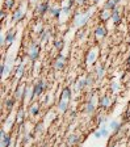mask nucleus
Returning a JSON list of instances; mask_svg holds the SVG:
<instances>
[{
    "instance_id": "nucleus-6",
    "label": "nucleus",
    "mask_w": 130,
    "mask_h": 147,
    "mask_svg": "<svg viewBox=\"0 0 130 147\" xmlns=\"http://www.w3.org/2000/svg\"><path fill=\"white\" fill-rule=\"evenodd\" d=\"M24 15H25V11H22V8H18L17 11H15V13H13V17H12V20H13L15 22H17V21H20L21 18L24 17Z\"/></svg>"
},
{
    "instance_id": "nucleus-21",
    "label": "nucleus",
    "mask_w": 130,
    "mask_h": 147,
    "mask_svg": "<svg viewBox=\"0 0 130 147\" xmlns=\"http://www.w3.org/2000/svg\"><path fill=\"white\" fill-rule=\"evenodd\" d=\"M95 58H96V54L93 51H91V53H89V55H88V59H87V61H88V62H93V61H95Z\"/></svg>"
},
{
    "instance_id": "nucleus-14",
    "label": "nucleus",
    "mask_w": 130,
    "mask_h": 147,
    "mask_svg": "<svg viewBox=\"0 0 130 147\" xmlns=\"http://www.w3.org/2000/svg\"><path fill=\"white\" fill-rule=\"evenodd\" d=\"M48 9H49V4L48 3H42L40 7H38V12L41 15H44L45 12H48Z\"/></svg>"
},
{
    "instance_id": "nucleus-27",
    "label": "nucleus",
    "mask_w": 130,
    "mask_h": 147,
    "mask_svg": "<svg viewBox=\"0 0 130 147\" xmlns=\"http://www.w3.org/2000/svg\"><path fill=\"white\" fill-rule=\"evenodd\" d=\"M127 62H130V58H129V59H127Z\"/></svg>"
},
{
    "instance_id": "nucleus-26",
    "label": "nucleus",
    "mask_w": 130,
    "mask_h": 147,
    "mask_svg": "<svg viewBox=\"0 0 130 147\" xmlns=\"http://www.w3.org/2000/svg\"><path fill=\"white\" fill-rule=\"evenodd\" d=\"M42 125H41V123H40V125H38V127H37V131H41V130H42Z\"/></svg>"
},
{
    "instance_id": "nucleus-1",
    "label": "nucleus",
    "mask_w": 130,
    "mask_h": 147,
    "mask_svg": "<svg viewBox=\"0 0 130 147\" xmlns=\"http://www.w3.org/2000/svg\"><path fill=\"white\" fill-rule=\"evenodd\" d=\"M70 97H71V92H70V89L69 88H65V89H63V92H62L61 101H59V110H61V112H65V110L67 109Z\"/></svg>"
},
{
    "instance_id": "nucleus-2",
    "label": "nucleus",
    "mask_w": 130,
    "mask_h": 147,
    "mask_svg": "<svg viewBox=\"0 0 130 147\" xmlns=\"http://www.w3.org/2000/svg\"><path fill=\"white\" fill-rule=\"evenodd\" d=\"M45 87H46V83L44 82H40L37 84H34V88H33V92H32V97H34L37 95H41L42 91L45 89Z\"/></svg>"
},
{
    "instance_id": "nucleus-19",
    "label": "nucleus",
    "mask_w": 130,
    "mask_h": 147,
    "mask_svg": "<svg viewBox=\"0 0 130 147\" xmlns=\"http://www.w3.org/2000/svg\"><path fill=\"white\" fill-rule=\"evenodd\" d=\"M51 13L54 15L57 18H59V13H61V9H59V8H51Z\"/></svg>"
},
{
    "instance_id": "nucleus-17",
    "label": "nucleus",
    "mask_w": 130,
    "mask_h": 147,
    "mask_svg": "<svg viewBox=\"0 0 130 147\" xmlns=\"http://www.w3.org/2000/svg\"><path fill=\"white\" fill-rule=\"evenodd\" d=\"M29 112H30V116H36V114L38 113V105H36V104L34 105H32Z\"/></svg>"
},
{
    "instance_id": "nucleus-7",
    "label": "nucleus",
    "mask_w": 130,
    "mask_h": 147,
    "mask_svg": "<svg viewBox=\"0 0 130 147\" xmlns=\"http://www.w3.org/2000/svg\"><path fill=\"white\" fill-rule=\"evenodd\" d=\"M9 142H11V138L8 135H5L4 131L1 130V147H8L9 146Z\"/></svg>"
},
{
    "instance_id": "nucleus-15",
    "label": "nucleus",
    "mask_w": 130,
    "mask_h": 147,
    "mask_svg": "<svg viewBox=\"0 0 130 147\" xmlns=\"http://www.w3.org/2000/svg\"><path fill=\"white\" fill-rule=\"evenodd\" d=\"M78 142H79L78 135H70V138H69V143L70 144H76Z\"/></svg>"
},
{
    "instance_id": "nucleus-24",
    "label": "nucleus",
    "mask_w": 130,
    "mask_h": 147,
    "mask_svg": "<svg viewBox=\"0 0 130 147\" xmlns=\"http://www.w3.org/2000/svg\"><path fill=\"white\" fill-rule=\"evenodd\" d=\"M5 5H7V8H11V5H12V0H7V1H5Z\"/></svg>"
},
{
    "instance_id": "nucleus-13",
    "label": "nucleus",
    "mask_w": 130,
    "mask_h": 147,
    "mask_svg": "<svg viewBox=\"0 0 130 147\" xmlns=\"http://www.w3.org/2000/svg\"><path fill=\"white\" fill-rule=\"evenodd\" d=\"M117 3H118V0H108L105 4V8H108V9H114Z\"/></svg>"
},
{
    "instance_id": "nucleus-22",
    "label": "nucleus",
    "mask_w": 130,
    "mask_h": 147,
    "mask_svg": "<svg viewBox=\"0 0 130 147\" xmlns=\"http://www.w3.org/2000/svg\"><path fill=\"white\" fill-rule=\"evenodd\" d=\"M54 46L58 49V50H61V49L63 47V42H62V41H57V42H54Z\"/></svg>"
},
{
    "instance_id": "nucleus-12",
    "label": "nucleus",
    "mask_w": 130,
    "mask_h": 147,
    "mask_svg": "<svg viewBox=\"0 0 130 147\" xmlns=\"http://www.w3.org/2000/svg\"><path fill=\"white\" fill-rule=\"evenodd\" d=\"M106 36V30L104 29V28H101V26H99L97 29H96V37H105Z\"/></svg>"
},
{
    "instance_id": "nucleus-23",
    "label": "nucleus",
    "mask_w": 130,
    "mask_h": 147,
    "mask_svg": "<svg viewBox=\"0 0 130 147\" xmlns=\"http://www.w3.org/2000/svg\"><path fill=\"white\" fill-rule=\"evenodd\" d=\"M22 72H24V66L21 65L20 67H18V69H17V78H20V76L22 75Z\"/></svg>"
},
{
    "instance_id": "nucleus-16",
    "label": "nucleus",
    "mask_w": 130,
    "mask_h": 147,
    "mask_svg": "<svg viewBox=\"0 0 130 147\" xmlns=\"http://www.w3.org/2000/svg\"><path fill=\"white\" fill-rule=\"evenodd\" d=\"M120 126H121V125H120L118 122H117V121H112V122H110V129L114 130V131L120 129Z\"/></svg>"
},
{
    "instance_id": "nucleus-8",
    "label": "nucleus",
    "mask_w": 130,
    "mask_h": 147,
    "mask_svg": "<svg viewBox=\"0 0 130 147\" xmlns=\"http://www.w3.org/2000/svg\"><path fill=\"white\" fill-rule=\"evenodd\" d=\"M15 34H16L15 30H11L9 33L7 34V37H5V45H7V46L12 44V41H13V38H15Z\"/></svg>"
},
{
    "instance_id": "nucleus-9",
    "label": "nucleus",
    "mask_w": 130,
    "mask_h": 147,
    "mask_svg": "<svg viewBox=\"0 0 130 147\" xmlns=\"http://www.w3.org/2000/svg\"><path fill=\"white\" fill-rule=\"evenodd\" d=\"M112 18H113V21H114V24H118L121 21V16H120V13H118L117 9H114L112 12Z\"/></svg>"
},
{
    "instance_id": "nucleus-20",
    "label": "nucleus",
    "mask_w": 130,
    "mask_h": 147,
    "mask_svg": "<svg viewBox=\"0 0 130 147\" xmlns=\"http://www.w3.org/2000/svg\"><path fill=\"white\" fill-rule=\"evenodd\" d=\"M100 133H101V135H103V137H105V135H108V127H105V126H101V127H100Z\"/></svg>"
},
{
    "instance_id": "nucleus-3",
    "label": "nucleus",
    "mask_w": 130,
    "mask_h": 147,
    "mask_svg": "<svg viewBox=\"0 0 130 147\" xmlns=\"http://www.w3.org/2000/svg\"><path fill=\"white\" fill-rule=\"evenodd\" d=\"M66 66V58L63 55H58V58L54 62V69L55 70H62Z\"/></svg>"
},
{
    "instance_id": "nucleus-25",
    "label": "nucleus",
    "mask_w": 130,
    "mask_h": 147,
    "mask_svg": "<svg viewBox=\"0 0 130 147\" xmlns=\"http://www.w3.org/2000/svg\"><path fill=\"white\" fill-rule=\"evenodd\" d=\"M95 137H96V138H101V137H103V135H101V133H100V130L95 133Z\"/></svg>"
},
{
    "instance_id": "nucleus-28",
    "label": "nucleus",
    "mask_w": 130,
    "mask_h": 147,
    "mask_svg": "<svg viewBox=\"0 0 130 147\" xmlns=\"http://www.w3.org/2000/svg\"><path fill=\"white\" fill-rule=\"evenodd\" d=\"M110 147H116V146H110Z\"/></svg>"
},
{
    "instance_id": "nucleus-18",
    "label": "nucleus",
    "mask_w": 130,
    "mask_h": 147,
    "mask_svg": "<svg viewBox=\"0 0 130 147\" xmlns=\"http://www.w3.org/2000/svg\"><path fill=\"white\" fill-rule=\"evenodd\" d=\"M109 17H110V12H109V9H108V11L104 9V11H103V13H101V18H103V20H108Z\"/></svg>"
},
{
    "instance_id": "nucleus-10",
    "label": "nucleus",
    "mask_w": 130,
    "mask_h": 147,
    "mask_svg": "<svg viewBox=\"0 0 130 147\" xmlns=\"http://www.w3.org/2000/svg\"><path fill=\"white\" fill-rule=\"evenodd\" d=\"M110 104V99L108 97V96H104L103 99L100 100V105L103 106V108H106V106H109Z\"/></svg>"
},
{
    "instance_id": "nucleus-4",
    "label": "nucleus",
    "mask_w": 130,
    "mask_h": 147,
    "mask_svg": "<svg viewBox=\"0 0 130 147\" xmlns=\"http://www.w3.org/2000/svg\"><path fill=\"white\" fill-rule=\"evenodd\" d=\"M88 20V16L87 15H76V17H75V25L76 26H82V25L86 24V21Z\"/></svg>"
},
{
    "instance_id": "nucleus-11",
    "label": "nucleus",
    "mask_w": 130,
    "mask_h": 147,
    "mask_svg": "<svg viewBox=\"0 0 130 147\" xmlns=\"http://www.w3.org/2000/svg\"><path fill=\"white\" fill-rule=\"evenodd\" d=\"M93 109H95V105H93L92 103V96H91V99H89V101L87 103V106H86V112L87 113H92Z\"/></svg>"
},
{
    "instance_id": "nucleus-5",
    "label": "nucleus",
    "mask_w": 130,
    "mask_h": 147,
    "mask_svg": "<svg viewBox=\"0 0 130 147\" xmlns=\"http://www.w3.org/2000/svg\"><path fill=\"white\" fill-rule=\"evenodd\" d=\"M38 53H40V47H38L37 45L33 44V45L30 46V50H29V57H30L32 61H34V59H37Z\"/></svg>"
}]
</instances>
